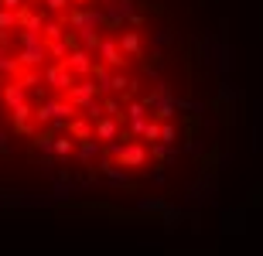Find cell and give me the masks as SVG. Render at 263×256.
Masks as SVG:
<instances>
[{
    "label": "cell",
    "instance_id": "cell-1",
    "mask_svg": "<svg viewBox=\"0 0 263 256\" xmlns=\"http://www.w3.org/2000/svg\"><path fill=\"white\" fill-rule=\"evenodd\" d=\"M109 154L117 157L120 168H144L147 164V147L137 144V140H130V144H109Z\"/></svg>",
    "mask_w": 263,
    "mask_h": 256
},
{
    "label": "cell",
    "instance_id": "cell-2",
    "mask_svg": "<svg viewBox=\"0 0 263 256\" xmlns=\"http://www.w3.org/2000/svg\"><path fill=\"white\" fill-rule=\"evenodd\" d=\"M96 89H99V86H92V82H72V86L65 89V99H68L76 109H79V106L86 109L89 103L96 99Z\"/></svg>",
    "mask_w": 263,
    "mask_h": 256
},
{
    "label": "cell",
    "instance_id": "cell-3",
    "mask_svg": "<svg viewBox=\"0 0 263 256\" xmlns=\"http://www.w3.org/2000/svg\"><path fill=\"white\" fill-rule=\"evenodd\" d=\"M62 65H65L72 75H89L92 72V55H89L86 48H79V51H68L65 58H62Z\"/></svg>",
    "mask_w": 263,
    "mask_h": 256
},
{
    "label": "cell",
    "instance_id": "cell-4",
    "mask_svg": "<svg viewBox=\"0 0 263 256\" xmlns=\"http://www.w3.org/2000/svg\"><path fill=\"white\" fill-rule=\"evenodd\" d=\"M96 51H99V58H103V65H109V69H123V65H127L123 51H120V45L113 38H103Z\"/></svg>",
    "mask_w": 263,
    "mask_h": 256
},
{
    "label": "cell",
    "instance_id": "cell-5",
    "mask_svg": "<svg viewBox=\"0 0 263 256\" xmlns=\"http://www.w3.org/2000/svg\"><path fill=\"white\" fill-rule=\"evenodd\" d=\"M45 82L65 92V89L72 86V82H76V75H72V72H68L65 65H62V62H59V65H48V69H45Z\"/></svg>",
    "mask_w": 263,
    "mask_h": 256
},
{
    "label": "cell",
    "instance_id": "cell-6",
    "mask_svg": "<svg viewBox=\"0 0 263 256\" xmlns=\"http://www.w3.org/2000/svg\"><path fill=\"white\" fill-rule=\"evenodd\" d=\"M45 41H38V45H24V48L17 51V65L21 69H31V65H41L45 62Z\"/></svg>",
    "mask_w": 263,
    "mask_h": 256
},
{
    "label": "cell",
    "instance_id": "cell-7",
    "mask_svg": "<svg viewBox=\"0 0 263 256\" xmlns=\"http://www.w3.org/2000/svg\"><path fill=\"white\" fill-rule=\"evenodd\" d=\"M31 106L28 103H17V106H10V120H14V127L17 130H24V133H31Z\"/></svg>",
    "mask_w": 263,
    "mask_h": 256
},
{
    "label": "cell",
    "instance_id": "cell-8",
    "mask_svg": "<svg viewBox=\"0 0 263 256\" xmlns=\"http://www.w3.org/2000/svg\"><path fill=\"white\" fill-rule=\"evenodd\" d=\"M0 99H4V106H17V103H24V86H21V82L17 79H14V82H7V86H4V89H0Z\"/></svg>",
    "mask_w": 263,
    "mask_h": 256
},
{
    "label": "cell",
    "instance_id": "cell-9",
    "mask_svg": "<svg viewBox=\"0 0 263 256\" xmlns=\"http://www.w3.org/2000/svg\"><path fill=\"white\" fill-rule=\"evenodd\" d=\"M120 133V127H117V120L113 116H99L96 120V137L99 140H106V144H113V137Z\"/></svg>",
    "mask_w": 263,
    "mask_h": 256
},
{
    "label": "cell",
    "instance_id": "cell-10",
    "mask_svg": "<svg viewBox=\"0 0 263 256\" xmlns=\"http://www.w3.org/2000/svg\"><path fill=\"white\" fill-rule=\"evenodd\" d=\"M68 133H72L76 140H89V137H92V127H89L86 116H76L72 123H68Z\"/></svg>",
    "mask_w": 263,
    "mask_h": 256
},
{
    "label": "cell",
    "instance_id": "cell-11",
    "mask_svg": "<svg viewBox=\"0 0 263 256\" xmlns=\"http://www.w3.org/2000/svg\"><path fill=\"white\" fill-rule=\"evenodd\" d=\"M120 51H123V55H137V51H140V34H137V31H123Z\"/></svg>",
    "mask_w": 263,
    "mask_h": 256
},
{
    "label": "cell",
    "instance_id": "cell-12",
    "mask_svg": "<svg viewBox=\"0 0 263 256\" xmlns=\"http://www.w3.org/2000/svg\"><path fill=\"white\" fill-rule=\"evenodd\" d=\"M51 150H55L59 157H68V154H72V140L68 137H55L51 140Z\"/></svg>",
    "mask_w": 263,
    "mask_h": 256
},
{
    "label": "cell",
    "instance_id": "cell-13",
    "mask_svg": "<svg viewBox=\"0 0 263 256\" xmlns=\"http://www.w3.org/2000/svg\"><path fill=\"white\" fill-rule=\"evenodd\" d=\"M79 154H82V161H92V157L99 154V144H96L92 137H89V140H82V147H79Z\"/></svg>",
    "mask_w": 263,
    "mask_h": 256
},
{
    "label": "cell",
    "instance_id": "cell-14",
    "mask_svg": "<svg viewBox=\"0 0 263 256\" xmlns=\"http://www.w3.org/2000/svg\"><path fill=\"white\" fill-rule=\"evenodd\" d=\"M0 28H4V31H7V28H17V10L0 7Z\"/></svg>",
    "mask_w": 263,
    "mask_h": 256
},
{
    "label": "cell",
    "instance_id": "cell-15",
    "mask_svg": "<svg viewBox=\"0 0 263 256\" xmlns=\"http://www.w3.org/2000/svg\"><path fill=\"white\" fill-rule=\"evenodd\" d=\"M140 137L151 140V144H157V140H161V123H151V120H147V127H144V133H140Z\"/></svg>",
    "mask_w": 263,
    "mask_h": 256
},
{
    "label": "cell",
    "instance_id": "cell-16",
    "mask_svg": "<svg viewBox=\"0 0 263 256\" xmlns=\"http://www.w3.org/2000/svg\"><path fill=\"white\" fill-rule=\"evenodd\" d=\"M0 69H4V72H10V75H17V72H21V65H17V58H7V55L0 51Z\"/></svg>",
    "mask_w": 263,
    "mask_h": 256
},
{
    "label": "cell",
    "instance_id": "cell-17",
    "mask_svg": "<svg viewBox=\"0 0 263 256\" xmlns=\"http://www.w3.org/2000/svg\"><path fill=\"white\" fill-rule=\"evenodd\" d=\"M175 137H178V130L171 123H161V144H175Z\"/></svg>",
    "mask_w": 263,
    "mask_h": 256
},
{
    "label": "cell",
    "instance_id": "cell-18",
    "mask_svg": "<svg viewBox=\"0 0 263 256\" xmlns=\"http://www.w3.org/2000/svg\"><path fill=\"white\" fill-rule=\"evenodd\" d=\"M127 116H130V120L147 116V106H144V103H130V106H127Z\"/></svg>",
    "mask_w": 263,
    "mask_h": 256
},
{
    "label": "cell",
    "instance_id": "cell-19",
    "mask_svg": "<svg viewBox=\"0 0 263 256\" xmlns=\"http://www.w3.org/2000/svg\"><path fill=\"white\" fill-rule=\"evenodd\" d=\"M106 89H117V92H120V89H130V79H127V75H109Z\"/></svg>",
    "mask_w": 263,
    "mask_h": 256
},
{
    "label": "cell",
    "instance_id": "cell-20",
    "mask_svg": "<svg viewBox=\"0 0 263 256\" xmlns=\"http://www.w3.org/2000/svg\"><path fill=\"white\" fill-rule=\"evenodd\" d=\"M45 7L59 14V10H65V7H68V0H45Z\"/></svg>",
    "mask_w": 263,
    "mask_h": 256
},
{
    "label": "cell",
    "instance_id": "cell-21",
    "mask_svg": "<svg viewBox=\"0 0 263 256\" xmlns=\"http://www.w3.org/2000/svg\"><path fill=\"white\" fill-rule=\"evenodd\" d=\"M24 0H0V7H7V10H17Z\"/></svg>",
    "mask_w": 263,
    "mask_h": 256
},
{
    "label": "cell",
    "instance_id": "cell-22",
    "mask_svg": "<svg viewBox=\"0 0 263 256\" xmlns=\"http://www.w3.org/2000/svg\"><path fill=\"white\" fill-rule=\"evenodd\" d=\"M51 140H55V137H38V147L41 150H51Z\"/></svg>",
    "mask_w": 263,
    "mask_h": 256
},
{
    "label": "cell",
    "instance_id": "cell-23",
    "mask_svg": "<svg viewBox=\"0 0 263 256\" xmlns=\"http://www.w3.org/2000/svg\"><path fill=\"white\" fill-rule=\"evenodd\" d=\"M68 4H76V7H86L89 0H68Z\"/></svg>",
    "mask_w": 263,
    "mask_h": 256
},
{
    "label": "cell",
    "instance_id": "cell-24",
    "mask_svg": "<svg viewBox=\"0 0 263 256\" xmlns=\"http://www.w3.org/2000/svg\"><path fill=\"white\" fill-rule=\"evenodd\" d=\"M103 4H106V0H103Z\"/></svg>",
    "mask_w": 263,
    "mask_h": 256
}]
</instances>
